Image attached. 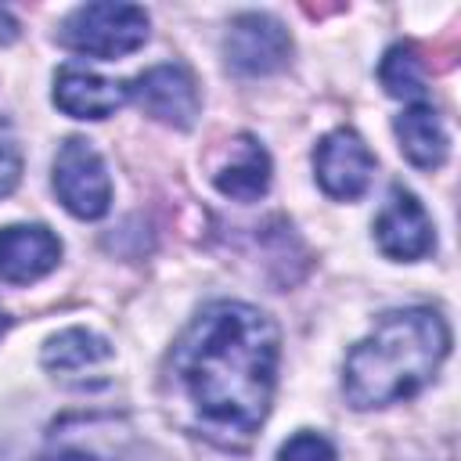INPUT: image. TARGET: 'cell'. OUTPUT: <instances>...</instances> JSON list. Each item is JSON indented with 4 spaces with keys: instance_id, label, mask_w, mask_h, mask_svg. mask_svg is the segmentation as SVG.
I'll return each mask as SVG.
<instances>
[{
    "instance_id": "7c38bea8",
    "label": "cell",
    "mask_w": 461,
    "mask_h": 461,
    "mask_svg": "<svg viewBox=\"0 0 461 461\" xmlns=\"http://www.w3.org/2000/svg\"><path fill=\"white\" fill-rule=\"evenodd\" d=\"M393 130H396L400 151L418 169H439L447 162L450 137H447V126H443V119H439V112L432 104H411V108H403L396 115Z\"/></svg>"
},
{
    "instance_id": "9c48e42d",
    "label": "cell",
    "mask_w": 461,
    "mask_h": 461,
    "mask_svg": "<svg viewBox=\"0 0 461 461\" xmlns=\"http://www.w3.org/2000/svg\"><path fill=\"white\" fill-rule=\"evenodd\" d=\"M61 259V241L43 223L0 227V281L32 285L47 277Z\"/></svg>"
},
{
    "instance_id": "3957f363",
    "label": "cell",
    "mask_w": 461,
    "mask_h": 461,
    "mask_svg": "<svg viewBox=\"0 0 461 461\" xmlns=\"http://www.w3.org/2000/svg\"><path fill=\"white\" fill-rule=\"evenodd\" d=\"M58 40L76 54L115 61L122 54H133L148 40V14L137 4H115V0L83 4L61 22Z\"/></svg>"
},
{
    "instance_id": "277c9868",
    "label": "cell",
    "mask_w": 461,
    "mask_h": 461,
    "mask_svg": "<svg viewBox=\"0 0 461 461\" xmlns=\"http://www.w3.org/2000/svg\"><path fill=\"white\" fill-rule=\"evenodd\" d=\"M54 194L79 220H97L112 205V180L101 155L83 137H68L54 158Z\"/></svg>"
},
{
    "instance_id": "ac0fdd59",
    "label": "cell",
    "mask_w": 461,
    "mask_h": 461,
    "mask_svg": "<svg viewBox=\"0 0 461 461\" xmlns=\"http://www.w3.org/2000/svg\"><path fill=\"white\" fill-rule=\"evenodd\" d=\"M18 40V22L0 7V47H7V43H14Z\"/></svg>"
},
{
    "instance_id": "2e32d148",
    "label": "cell",
    "mask_w": 461,
    "mask_h": 461,
    "mask_svg": "<svg viewBox=\"0 0 461 461\" xmlns=\"http://www.w3.org/2000/svg\"><path fill=\"white\" fill-rule=\"evenodd\" d=\"M22 180V155L11 144H0V198L11 194Z\"/></svg>"
},
{
    "instance_id": "5bb4252c",
    "label": "cell",
    "mask_w": 461,
    "mask_h": 461,
    "mask_svg": "<svg viewBox=\"0 0 461 461\" xmlns=\"http://www.w3.org/2000/svg\"><path fill=\"white\" fill-rule=\"evenodd\" d=\"M378 79H382L389 97H407L418 104L425 97V68H421V58L411 43H396L385 50V58L378 65Z\"/></svg>"
},
{
    "instance_id": "6da1fadb",
    "label": "cell",
    "mask_w": 461,
    "mask_h": 461,
    "mask_svg": "<svg viewBox=\"0 0 461 461\" xmlns=\"http://www.w3.org/2000/svg\"><path fill=\"white\" fill-rule=\"evenodd\" d=\"M169 371L198 429L223 447H241L259 432L270 411L277 328L249 303H212L173 346Z\"/></svg>"
},
{
    "instance_id": "4fadbf2b",
    "label": "cell",
    "mask_w": 461,
    "mask_h": 461,
    "mask_svg": "<svg viewBox=\"0 0 461 461\" xmlns=\"http://www.w3.org/2000/svg\"><path fill=\"white\" fill-rule=\"evenodd\" d=\"M108 357H112V346L86 328H68V331L47 339V346H43V367L54 375H86L97 364H104Z\"/></svg>"
},
{
    "instance_id": "8992f818",
    "label": "cell",
    "mask_w": 461,
    "mask_h": 461,
    "mask_svg": "<svg viewBox=\"0 0 461 461\" xmlns=\"http://www.w3.org/2000/svg\"><path fill=\"white\" fill-rule=\"evenodd\" d=\"M313 169H317L324 194H331L339 202H353L371 184L375 155L353 130H331L328 137H321V144L313 151Z\"/></svg>"
},
{
    "instance_id": "30bf717a",
    "label": "cell",
    "mask_w": 461,
    "mask_h": 461,
    "mask_svg": "<svg viewBox=\"0 0 461 461\" xmlns=\"http://www.w3.org/2000/svg\"><path fill=\"white\" fill-rule=\"evenodd\" d=\"M130 101V86L86 68H61L54 76V104L72 119H108Z\"/></svg>"
},
{
    "instance_id": "7a4b0ae2",
    "label": "cell",
    "mask_w": 461,
    "mask_h": 461,
    "mask_svg": "<svg viewBox=\"0 0 461 461\" xmlns=\"http://www.w3.org/2000/svg\"><path fill=\"white\" fill-rule=\"evenodd\" d=\"M450 349L447 321L429 306L389 310L346 357L342 389L357 411L389 407L432 382Z\"/></svg>"
},
{
    "instance_id": "52a82bcc",
    "label": "cell",
    "mask_w": 461,
    "mask_h": 461,
    "mask_svg": "<svg viewBox=\"0 0 461 461\" xmlns=\"http://www.w3.org/2000/svg\"><path fill=\"white\" fill-rule=\"evenodd\" d=\"M130 97L158 122H169L176 130H187L198 115V86L187 68L180 65H155L140 72L130 86Z\"/></svg>"
},
{
    "instance_id": "e0dca14e",
    "label": "cell",
    "mask_w": 461,
    "mask_h": 461,
    "mask_svg": "<svg viewBox=\"0 0 461 461\" xmlns=\"http://www.w3.org/2000/svg\"><path fill=\"white\" fill-rule=\"evenodd\" d=\"M32 461H101V457L86 447H50L47 454H40Z\"/></svg>"
},
{
    "instance_id": "5b68a950",
    "label": "cell",
    "mask_w": 461,
    "mask_h": 461,
    "mask_svg": "<svg viewBox=\"0 0 461 461\" xmlns=\"http://www.w3.org/2000/svg\"><path fill=\"white\" fill-rule=\"evenodd\" d=\"M223 58L241 76H270V72H277V68L288 65V58H292V36H288V29L277 18L259 14V11H249V14H238L227 25Z\"/></svg>"
},
{
    "instance_id": "ba28073f",
    "label": "cell",
    "mask_w": 461,
    "mask_h": 461,
    "mask_svg": "<svg viewBox=\"0 0 461 461\" xmlns=\"http://www.w3.org/2000/svg\"><path fill=\"white\" fill-rule=\"evenodd\" d=\"M375 241L378 249L389 256V259H421L429 249H432V220L425 212V205L403 191V187H393L385 209L378 212L375 220Z\"/></svg>"
},
{
    "instance_id": "8fae6325",
    "label": "cell",
    "mask_w": 461,
    "mask_h": 461,
    "mask_svg": "<svg viewBox=\"0 0 461 461\" xmlns=\"http://www.w3.org/2000/svg\"><path fill=\"white\" fill-rule=\"evenodd\" d=\"M212 184L220 194L234 198V202H256L270 187V155L263 151V144L256 137L241 133V137L227 140V155L212 169Z\"/></svg>"
},
{
    "instance_id": "9a60e30c",
    "label": "cell",
    "mask_w": 461,
    "mask_h": 461,
    "mask_svg": "<svg viewBox=\"0 0 461 461\" xmlns=\"http://www.w3.org/2000/svg\"><path fill=\"white\" fill-rule=\"evenodd\" d=\"M277 461H339V457H335V447L324 436H317V432H295L281 447Z\"/></svg>"
},
{
    "instance_id": "d6986e66",
    "label": "cell",
    "mask_w": 461,
    "mask_h": 461,
    "mask_svg": "<svg viewBox=\"0 0 461 461\" xmlns=\"http://www.w3.org/2000/svg\"><path fill=\"white\" fill-rule=\"evenodd\" d=\"M7 328H11V317H7V313H4V310H0V335H4V331H7Z\"/></svg>"
}]
</instances>
